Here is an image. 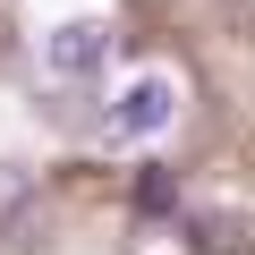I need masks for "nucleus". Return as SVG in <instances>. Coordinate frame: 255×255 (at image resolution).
Segmentation results:
<instances>
[{"mask_svg": "<svg viewBox=\"0 0 255 255\" xmlns=\"http://www.w3.org/2000/svg\"><path fill=\"white\" fill-rule=\"evenodd\" d=\"M170 119H179V77H170V68H145V77H128V85L111 94L102 136H111V145H145V136H162Z\"/></svg>", "mask_w": 255, "mask_h": 255, "instance_id": "1", "label": "nucleus"}, {"mask_svg": "<svg viewBox=\"0 0 255 255\" xmlns=\"http://www.w3.org/2000/svg\"><path fill=\"white\" fill-rule=\"evenodd\" d=\"M102 60H111V26H102V17H68V26H51V43H43V68H51L60 85H85Z\"/></svg>", "mask_w": 255, "mask_h": 255, "instance_id": "2", "label": "nucleus"}]
</instances>
